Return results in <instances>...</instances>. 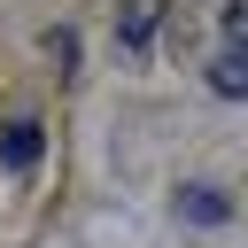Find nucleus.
I'll list each match as a JSON object with an SVG mask.
<instances>
[{
	"instance_id": "nucleus-1",
	"label": "nucleus",
	"mask_w": 248,
	"mask_h": 248,
	"mask_svg": "<svg viewBox=\"0 0 248 248\" xmlns=\"http://www.w3.org/2000/svg\"><path fill=\"white\" fill-rule=\"evenodd\" d=\"M39 147H46L39 116H16V124H0V170H8V178H23V170L39 163Z\"/></svg>"
},
{
	"instance_id": "nucleus-2",
	"label": "nucleus",
	"mask_w": 248,
	"mask_h": 248,
	"mask_svg": "<svg viewBox=\"0 0 248 248\" xmlns=\"http://www.w3.org/2000/svg\"><path fill=\"white\" fill-rule=\"evenodd\" d=\"M155 16H163V0H124V23H116L124 54H147V39H155Z\"/></svg>"
},
{
	"instance_id": "nucleus-3",
	"label": "nucleus",
	"mask_w": 248,
	"mask_h": 248,
	"mask_svg": "<svg viewBox=\"0 0 248 248\" xmlns=\"http://www.w3.org/2000/svg\"><path fill=\"white\" fill-rule=\"evenodd\" d=\"M209 85H217L225 101H248V46H232V39H225V54L209 62Z\"/></svg>"
},
{
	"instance_id": "nucleus-4",
	"label": "nucleus",
	"mask_w": 248,
	"mask_h": 248,
	"mask_svg": "<svg viewBox=\"0 0 248 248\" xmlns=\"http://www.w3.org/2000/svg\"><path fill=\"white\" fill-rule=\"evenodd\" d=\"M178 209H186L194 225H225V217H232V202H225L217 186H186V194H178Z\"/></svg>"
},
{
	"instance_id": "nucleus-5",
	"label": "nucleus",
	"mask_w": 248,
	"mask_h": 248,
	"mask_svg": "<svg viewBox=\"0 0 248 248\" xmlns=\"http://www.w3.org/2000/svg\"><path fill=\"white\" fill-rule=\"evenodd\" d=\"M225 39L248 46V0H225Z\"/></svg>"
}]
</instances>
